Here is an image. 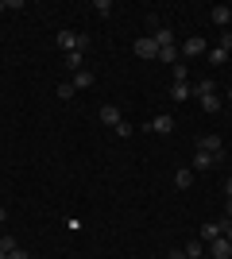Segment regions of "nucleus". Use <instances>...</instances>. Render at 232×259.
I'll use <instances>...</instances> for the list:
<instances>
[{
  "instance_id": "23",
  "label": "nucleus",
  "mask_w": 232,
  "mask_h": 259,
  "mask_svg": "<svg viewBox=\"0 0 232 259\" xmlns=\"http://www.w3.org/2000/svg\"><path fill=\"white\" fill-rule=\"evenodd\" d=\"M159 27H163V23H159V16H155V12H147V35H155Z\"/></svg>"
},
{
  "instance_id": "10",
  "label": "nucleus",
  "mask_w": 232,
  "mask_h": 259,
  "mask_svg": "<svg viewBox=\"0 0 232 259\" xmlns=\"http://www.w3.org/2000/svg\"><path fill=\"white\" fill-rule=\"evenodd\" d=\"M62 66L77 74V70H85V54H81V51H70V54H62Z\"/></svg>"
},
{
  "instance_id": "6",
  "label": "nucleus",
  "mask_w": 232,
  "mask_h": 259,
  "mask_svg": "<svg viewBox=\"0 0 232 259\" xmlns=\"http://www.w3.org/2000/svg\"><path fill=\"white\" fill-rule=\"evenodd\" d=\"M147 132H155V136H170V132H174V116H155L151 124H147Z\"/></svg>"
},
{
  "instance_id": "32",
  "label": "nucleus",
  "mask_w": 232,
  "mask_h": 259,
  "mask_svg": "<svg viewBox=\"0 0 232 259\" xmlns=\"http://www.w3.org/2000/svg\"><path fill=\"white\" fill-rule=\"evenodd\" d=\"M228 101H232V85H228Z\"/></svg>"
},
{
  "instance_id": "20",
  "label": "nucleus",
  "mask_w": 232,
  "mask_h": 259,
  "mask_svg": "<svg viewBox=\"0 0 232 259\" xmlns=\"http://www.w3.org/2000/svg\"><path fill=\"white\" fill-rule=\"evenodd\" d=\"M93 12H97V16H109V12H112V0H93Z\"/></svg>"
},
{
  "instance_id": "15",
  "label": "nucleus",
  "mask_w": 232,
  "mask_h": 259,
  "mask_svg": "<svg viewBox=\"0 0 232 259\" xmlns=\"http://www.w3.org/2000/svg\"><path fill=\"white\" fill-rule=\"evenodd\" d=\"M151 39H155L159 47H174V31H170V27H159V31H155Z\"/></svg>"
},
{
  "instance_id": "18",
  "label": "nucleus",
  "mask_w": 232,
  "mask_h": 259,
  "mask_svg": "<svg viewBox=\"0 0 232 259\" xmlns=\"http://www.w3.org/2000/svg\"><path fill=\"white\" fill-rule=\"evenodd\" d=\"M159 62H178V47H159Z\"/></svg>"
},
{
  "instance_id": "22",
  "label": "nucleus",
  "mask_w": 232,
  "mask_h": 259,
  "mask_svg": "<svg viewBox=\"0 0 232 259\" xmlns=\"http://www.w3.org/2000/svg\"><path fill=\"white\" fill-rule=\"evenodd\" d=\"M209 62H213V66H224V62H228V54H224V51H217V47H213V51H209Z\"/></svg>"
},
{
  "instance_id": "24",
  "label": "nucleus",
  "mask_w": 232,
  "mask_h": 259,
  "mask_svg": "<svg viewBox=\"0 0 232 259\" xmlns=\"http://www.w3.org/2000/svg\"><path fill=\"white\" fill-rule=\"evenodd\" d=\"M190 77V70H186V62H174V81H186Z\"/></svg>"
},
{
  "instance_id": "25",
  "label": "nucleus",
  "mask_w": 232,
  "mask_h": 259,
  "mask_svg": "<svg viewBox=\"0 0 232 259\" xmlns=\"http://www.w3.org/2000/svg\"><path fill=\"white\" fill-rule=\"evenodd\" d=\"M221 236L232 244V217H224V221H221Z\"/></svg>"
},
{
  "instance_id": "26",
  "label": "nucleus",
  "mask_w": 232,
  "mask_h": 259,
  "mask_svg": "<svg viewBox=\"0 0 232 259\" xmlns=\"http://www.w3.org/2000/svg\"><path fill=\"white\" fill-rule=\"evenodd\" d=\"M116 136H120V140H128V136H132V124H128V120H124V124H116Z\"/></svg>"
},
{
  "instance_id": "29",
  "label": "nucleus",
  "mask_w": 232,
  "mask_h": 259,
  "mask_svg": "<svg viewBox=\"0 0 232 259\" xmlns=\"http://www.w3.org/2000/svg\"><path fill=\"white\" fill-rule=\"evenodd\" d=\"M4 221H8V209H4V205H0V225H4Z\"/></svg>"
},
{
  "instance_id": "30",
  "label": "nucleus",
  "mask_w": 232,
  "mask_h": 259,
  "mask_svg": "<svg viewBox=\"0 0 232 259\" xmlns=\"http://www.w3.org/2000/svg\"><path fill=\"white\" fill-rule=\"evenodd\" d=\"M170 259H186V251H170Z\"/></svg>"
},
{
  "instance_id": "11",
  "label": "nucleus",
  "mask_w": 232,
  "mask_h": 259,
  "mask_svg": "<svg viewBox=\"0 0 232 259\" xmlns=\"http://www.w3.org/2000/svg\"><path fill=\"white\" fill-rule=\"evenodd\" d=\"M209 166H217V159H213L209 151H198V155H194V162H190V170H209Z\"/></svg>"
},
{
  "instance_id": "9",
  "label": "nucleus",
  "mask_w": 232,
  "mask_h": 259,
  "mask_svg": "<svg viewBox=\"0 0 232 259\" xmlns=\"http://www.w3.org/2000/svg\"><path fill=\"white\" fill-rule=\"evenodd\" d=\"M198 240H201V244H213V240H221V221H213V225H201Z\"/></svg>"
},
{
  "instance_id": "7",
  "label": "nucleus",
  "mask_w": 232,
  "mask_h": 259,
  "mask_svg": "<svg viewBox=\"0 0 232 259\" xmlns=\"http://www.w3.org/2000/svg\"><path fill=\"white\" fill-rule=\"evenodd\" d=\"M209 20L217 23V27H228V23H232V8H228V4H213V8H209Z\"/></svg>"
},
{
  "instance_id": "31",
  "label": "nucleus",
  "mask_w": 232,
  "mask_h": 259,
  "mask_svg": "<svg viewBox=\"0 0 232 259\" xmlns=\"http://www.w3.org/2000/svg\"><path fill=\"white\" fill-rule=\"evenodd\" d=\"M0 12H8V0H0Z\"/></svg>"
},
{
  "instance_id": "17",
  "label": "nucleus",
  "mask_w": 232,
  "mask_h": 259,
  "mask_svg": "<svg viewBox=\"0 0 232 259\" xmlns=\"http://www.w3.org/2000/svg\"><path fill=\"white\" fill-rule=\"evenodd\" d=\"M93 85V74H89V70H77L74 74V89H89Z\"/></svg>"
},
{
  "instance_id": "28",
  "label": "nucleus",
  "mask_w": 232,
  "mask_h": 259,
  "mask_svg": "<svg viewBox=\"0 0 232 259\" xmlns=\"http://www.w3.org/2000/svg\"><path fill=\"white\" fill-rule=\"evenodd\" d=\"M224 194H228V197H232V178H224Z\"/></svg>"
},
{
  "instance_id": "1",
  "label": "nucleus",
  "mask_w": 232,
  "mask_h": 259,
  "mask_svg": "<svg viewBox=\"0 0 232 259\" xmlns=\"http://www.w3.org/2000/svg\"><path fill=\"white\" fill-rule=\"evenodd\" d=\"M55 47L62 54H70V51H81L85 54V47H89V35H74V31H58L55 35Z\"/></svg>"
},
{
  "instance_id": "3",
  "label": "nucleus",
  "mask_w": 232,
  "mask_h": 259,
  "mask_svg": "<svg viewBox=\"0 0 232 259\" xmlns=\"http://www.w3.org/2000/svg\"><path fill=\"white\" fill-rule=\"evenodd\" d=\"M132 51L140 54V58H147V62H151V58H159V43H155L151 35H144V39H135V43H132Z\"/></svg>"
},
{
  "instance_id": "2",
  "label": "nucleus",
  "mask_w": 232,
  "mask_h": 259,
  "mask_svg": "<svg viewBox=\"0 0 232 259\" xmlns=\"http://www.w3.org/2000/svg\"><path fill=\"white\" fill-rule=\"evenodd\" d=\"M198 151H209L213 159L221 162V159H224V143H221V136H201V140H198Z\"/></svg>"
},
{
  "instance_id": "14",
  "label": "nucleus",
  "mask_w": 232,
  "mask_h": 259,
  "mask_svg": "<svg viewBox=\"0 0 232 259\" xmlns=\"http://www.w3.org/2000/svg\"><path fill=\"white\" fill-rule=\"evenodd\" d=\"M182 251H186V259H205V244H201V240H190Z\"/></svg>"
},
{
  "instance_id": "21",
  "label": "nucleus",
  "mask_w": 232,
  "mask_h": 259,
  "mask_svg": "<svg viewBox=\"0 0 232 259\" xmlns=\"http://www.w3.org/2000/svg\"><path fill=\"white\" fill-rule=\"evenodd\" d=\"M20 248V244H16V236H0V251H4V255H8V251H16Z\"/></svg>"
},
{
  "instance_id": "19",
  "label": "nucleus",
  "mask_w": 232,
  "mask_h": 259,
  "mask_svg": "<svg viewBox=\"0 0 232 259\" xmlns=\"http://www.w3.org/2000/svg\"><path fill=\"white\" fill-rule=\"evenodd\" d=\"M217 51L232 54V31H221V39H217Z\"/></svg>"
},
{
  "instance_id": "5",
  "label": "nucleus",
  "mask_w": 232,
  "mask_h": 259,
  "mask_svg": "<svg viewBox=\"0 0 232 259\" xmlns=\"http://www.w3.org/2000/svg\"><path fill=\"white\" fill-rule=\"evenodd\" d=\"M101 124H109V128L124 124V112H120V105H101Z\"/></svg>"
},
{
  "instance_id": "16",
  "label": "nucleus",
  "mask_w": 232,
  "mask_h": 259,
  "mask_svg": "<svg viewBox=\"0 0 232 259\" xmlns=\"http://www.w3.org/2000/svg\"><path fill=\"white\" fill-rule=\"evenodd\" d=\"M55 93H58V101H70V97L77 93V89H74V81H58V85H55Z\"/></svg>"
},
{
  "instance_id": "27",
  "label": "nucleus",
  "mask_w": 232,
  "mask_h": 259,
  "mask_svg": "<svg viewBox=\"0 0 232 259\" xmlns=\"http://www.w3.org/2000/svg\"><path fill=\"white\" fill-rule=\"evenodd\" d=\"M8 259H27V251H23V248H16V251H8Z\"/></svg>"
},
{
  "instance_id": "12",
  "label": "nucleus",
  "mask_w": 232,
  "mask_h": 259,
  "mask_svg": "<svg viewBox=\"0 0 232 259\" xmlns=\"http://www.w3.org/2000/svg\"><path fill=\"white\" fill-rule=\"evenodd\" d=\"M170 97H174L178 105H182V101H190V97H194V85H186V81H174V85H170Z\"/></svg>"
},
{
  "instance_id": "33",
  "label": "nucleus",
  "mask_w": 232,
  "mask_h": 259,
  "mask_svg": "<svg viewBox=\"0 0 232 259\" xmlns=\"http://www.w3.org/2000/svg\"><path fill=\"white\" fill-rule=\"evenodd\" d=\"M0 259H8V255H4V251H0Z\"/></svg>"
},
{
  "instance_id": "8",
  "label": "nucleus",
  "mask_w": 232,
  "mask_h": 259,
  "mask_svg": "<svg viewBox=\"0 0 232 259\" xmlns=\"http://www.w3.org/2000/svg\"><path fill=\"white\" fill-rule=\"evenodd\" d=\"M209 255L213 259H232V244H228V240H213V244H209Z\"/></svg>"
},
{
  "instance_id": "13",
  "label": "nucleus",
  "mask_w": 232,
  "mask_h": 259,
  "mask_svg": "<svg viewBox=\"0 0 232 259\" xmlns=\"http://www.w3.org/2000/svg\"><path fill=\"white\" fill-rule=\"evenodd\" d=\"M174 186L178 190H190V186H194V170H190V166H178L174 170Z\"/></svg>"
},
{
  "instance_id": "4",
  "label": "nucleus",
  "mask_w": 232,
  "mask_h": 259,
  "mask_svg": "<svg viewBox=\"0 0 232 259\" xmlns=\"http://www.w3.org/2000/svg\"><path fill=\"white\" fill-rule=\"evenodd\" d=\"M205 51H209V43H205L201 35H190L186 43H182V54H186V58H198V54H205Z\"/></svg>"
}]
</instances>
